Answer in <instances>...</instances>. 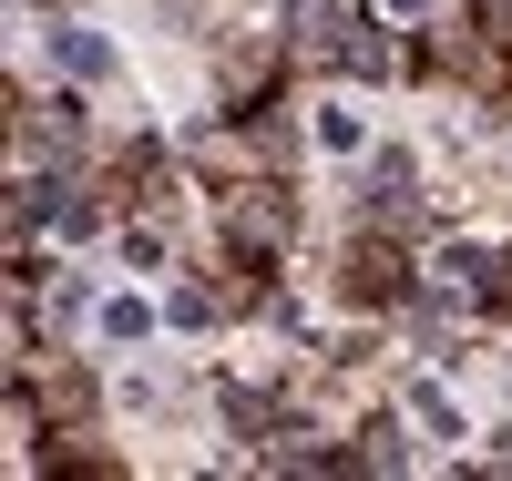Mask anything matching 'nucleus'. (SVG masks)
Returning <instances> with one entry per match:
<instances>
[{
    "label": "nucleus",
    "instance_id": "f257e3e1",
    "mask_svg": "<svg viewBox=\"0 0 512 481\" xmlns=\"http://www.w3.org/2000/svg\"><path fill=\"white\" fill-rule=\"evenodd\" d=\"M52 72L93 93V82H113V72H123V41H113V31H93V21H52Z\"/></svg>",
    "mask_w": 512,
    "mask_h": 481
},
{
    "label": "nucleus",
    "instance_id": "f03ea898",
    "mask_svg": "<svg viewBox=\"0 0 512 481\" xmlns=\"http://www.w3.org/2000/svg\"><path fill=\"white\" fill-rule=\"evenodd\" d=\"M308 134H318V154H369V113H359V103H338V93H328V103L308 113Z\"/></svg>",
    "mask_w": 512,
    "mask_h": 481
},
{
    "label": "nucleus",
    "instance_id": "7ed1b4c3",
    "mask_svg": "<svg viewBox=\"0 0 512 481\" xmlns=\"http://www.w3.org/2000/svg\"><path fill=\"white\" fill-rule=\"evenodd\" d=\"M93 328H103V348H144L154 338V308H144V297H103Z\"/></svg>",
    "mask_w": 512,
    "mask_h": 481
},
{
    "label": "nucleus",
    "instance_id": "20e7f679",
    "mask_svg": "<svg viewBox=\"0 0 512 481\" xmlns=\"http://www.w3.org/2000/svg\"><path fill=\"white\" fill-rule=\"evenodd\" d=\"M431 277H441L451 297H472V287L492 277V246H441V267H431Z\"/></svg>",
    "mask_w": 512,
    "mask_h": 481
},
{
    "label": "nucleus",
    "instance_id": "39448f33",
    "mask_svg": "<svg viewBox=\"0 0 512 481\" xmlns=\"http://www.w3.org/2000/svg\"><path fill=\"white\" fill-rule=\"evenodd\" d=\"M410 420H420V430H431V441H461V410L441 400V389H431V379H420V389H410Z\"/></svg>",
    "mask_w": 512,
    "mask_h": 481
},
{
    "label": "nucleus",
    "instance_id": "423d86ee",
    "mask_svg": "<svg viewBox=\"0 0 512 481\" xmlns=\"http://www.w3.org/2000/svg\"><path fill=\"white\" fill-rule=\"evenodd\" d=\"M82 308H93V277L62 267V277H52V318H82Z\"/></svg>",
    "mask_w": 512,
    "mask_h": 481
},
{
    "label": "nucleus",
    "instance_id": "0eeeda50",
    "mask_svg": "<svg viewBox=\"0 0 512 481\" xmlns=\"http://www.w3.org/2000/svg\"><path fill=\"white\" fill-rule=\"evenodd\" d=\"M379 11H400V21H420V11H441V0H379Z\"/></svg>",
    "mask_w": 512,
    "mask_h": 481
}]
</instances>
